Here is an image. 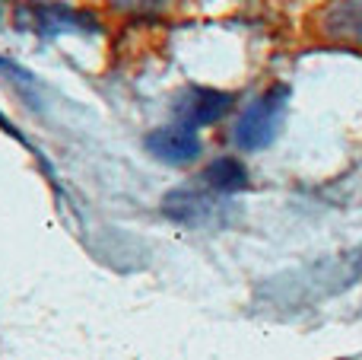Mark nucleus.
Masks as SVG:
<instances>
[{"mask_svg":"<svg viewBox=\"0 0 362 360\" xmlns=\"http://www.w3.org/2000/svg\"><path fill=\"white\" fill-rule=\"evenodd\" d=\"M144 144L159 163H169V166H187L200 157L197 131H191V128H185V125L156 128V131L146 134Z\"/></svg>","mask_w":362,"mask_h":360,"instance_id":"nucleus-5","label":"nucleus"},{"mask_svg":"<svg viewBox=\"0 0 362 360\" xmlns=\"http://www.w3.org/2000/svg\"><path fill=\"white\" fill-rule=\"evenodd\" d=\"M0 16H4V13H0Z\"/></svg>","mask_w":362,"mask_h":360,"instance_id":"nucleus-10","label":"nucleus"},{"mask_svg":"<svg viewBox=\"0 0 362 360\" xmlns=\"http://www.w3.org/2000/svg\"><path fill=\"white\" fill-rule=\"evenodd\" d=\"M232 106H235V96L226 93V89L187 86V89H181L175 99V118H178V125L197 131V128L216 125L223 115L232 112Z\"/></svg>","mask_w":362,"mask_h":360,"instance_id":"nucleus-3","label":"nucleus"},{"mask_svg":"<svg viewBox=\"0 0 362 360\" xmlns=\"http://www.w3.org/2000/svg\"><path fill=\"white\" fill-rule=\"evenodd\" d=\"M289 96H293V89H289L286 83H274V86H267L257 99H251V106L245 108L242 118H238L235 134H232L238 150L257 153L274 144L283 121H286Z\"/></svg>","mask_w":362,"mask_h":360,"instance_id":"nucleus-2","label":"nucleus"},{"mask_svg":"<svg viewBox=\"0 0 362 360\" xmlns=\"http://www.w3.org/2000/svg\"><path fill=\"white\" fill-rule=\"evenodd\" d=\"M29 29L42 35H61V32H93L95 16L89 10H76L67 4H38L29 10Z\"/></svg>","mask_w":362,"mask_h":360,"instance_id":"nucleus-6","label":"nucleus"},{"mask_svg":"<svg viewBox=\"0 0 362 360\" xmlns=\"http://www.w3.org/2000/svg\"><path fill=\"white\" fill-rule=\"evenodd\" d=\"M216 198L213 191L200 189H175L163 198V214L169 220L181 223V227H206L210 220H216Z\"/></svg>","mask_w":362,"mask_h":360,"instance_id":"nucleus-4","label":"nucleus"},{"mask_svg":"<svg viewBox=\"0 0 362 360\" xmlns=\"http://www.w3.org/2000/svg\"><path fill=\"white\" fill-rule=\"evenodd\" d=\"M178 0H108L115 13H124V16H159V13H169Z\"/></svg>","mask_w":362,"mask_h":360,"instance_id":"nucleus-9","label":"nucleus"},{"mask_svg":"<svg viewBox=\"0 0 362 360\" xmlns=\"http://www.w3.org/2000/svg\"><path fill=\"white\" fill-rule=\"evenodd\" d=\"M321 29H325V35L340 38V42L362 45V0H337L325 13Z\"/></svg>","mask_w":362,"mask_h":360,"instance_id":"nucleus-8","label":"nucleus"},{"mask_svg":"<svg viewBox=\"0 0 362 360\" xmlns=\"http://www.w3.org/2000/svg\"><path fill=\"white\" fill-rule=\"evenodd\" d=\"M248 179H251L248 169H245V163L238 157H216L204 169L200 182L213 195H238V191L248 189Z\"/></svg>","mask_w":362,"mask_h":360,"instance_id":"nucleus-7","label":"nucleus"},{"mask_svg":"<svg viewBox=\"0 0 362 360\" xmlns=\"http://www.w3.org/2000/svg\"><path fill=\"white\" fill-rule=\"evenodd\" d=\"M362 281V246L346 249V252L334 255V259H318L308 268L299 271H286L280 278L264 281L257 291V300L267 306H280V310H302L318 300H327L334 293L350 291L353 284Z\"/></svg>","mask_w":362,"mask_h":360,"instance_id":"nucleus-1","label":"nucleus"}]
</instances>
